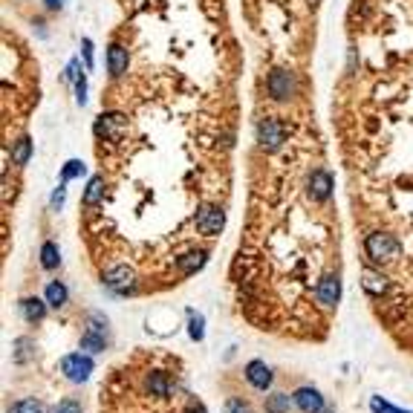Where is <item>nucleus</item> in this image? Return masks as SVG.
Wrapping results in <instances>:
<instances>
[{"label":"nucleus","instance_id":"obj_3","mask_svg":"<svg viewBox=\"0 0 413 413\" xmlns=\"http://www.w3.org/2000/svg\"><path fill=\"white\" fill-rule=\"evenodd\" d=\"M61 373L69 379V381H87L90 373H93V358L90 356H81V353H72V356H64L61 358Z\"/></svg>","mask_w":413,"mask_h":413},{"label":"nucleus","instance_id":"obj_26","mask_svg":"<svg viewBox=\"0 0 413 413\" xmlns=\"http://www.w3.org/2000/svg\"><path fill=\"white\" fill-rule=\"evenodd\" d=\"M9 413H43V405L38 399H20L9 407Z\"/></svg>","mask_w":413,"mask_h":413},{"label":"nucleus","instance_id":"obj_33","mask_svg":"<svg viewBox=\"0 0 413 413\" xmlns=\"http://www.w3.org/2000/svg\"><path fill=\"white\" fill-rule=\"evenodd\" d=\"M81 46H84V58H87V69L93 67V41L90 38H84L81 41Z\"/></svg>","mask_w":413,"mask_h":413},{"label":"nucleus","instance_id":"obj_7","mask_svg":"<svg viewBox=\"0 0 413 413\" xmlns=\"http://www.w3.org/2000/svg\"><path fill=\"white\" fill-rule=\"evenodd\" d=\"M266 90H269V95L275 102H286L289 95L295 93V76L286 69H275L269 76V81H266Z\"/></svg>","mask_w":413,"mask_h":413},{"label":"nucleus","instance_id":"obj_29","mask_svg":"<svg viewBox=\"0 0 413 413\" xmlns=\"http://www.w3.org/2000/svg\"><path fill=\"white\" fill-rule=\"evenodd\" d=\"M226 413H252V407L243 399H229L226 402Z\"/></svg>","mask_w":413,"mask_h":413},{"label":"nucleus","instance_id":"obj_1","mask_svg":"<svg viewBox=\"0 0 413 413\" xmlns=\"http://www.w3.org/2000/svg\"><path fill=\"white\" fill-rule=\"evenodd\" d=\"M364 252H367V257L379 266L384 263H393L399 255H402V246L399 240L393 234H384V231H373L367 240H364Z\"/></svg>","mask_w":413,"mask_h":413},{"label":"nucleus","instance_id":"obj_10","mask_svg":"<svg viewBox=\"0 0 413 413\" xmlns=\"http://www.w3.org/2000/svg\"><path fill=\"white\" fill-rule=\"evenodd\" d=\"M246 379L252 387H257V391H266V387L272 384V370L266 367L263 361H249L246 364Z\"/></svg>","mask_w":413,"mask_h":413},{"label":"nucleus","instance_id":"obj_5","mask_svg":"<svg viewBox=\"0 0 413 413\" xmlns=\"http://www.w3.org/2000/svg\"><path fill=\"white\" fill-rule=\"evenodd\" d=\"M283 139H286L283 121H278V119H263L260 125H257V142H260V148H263V151H275V148H280Z\"/></svg>","mask_w":413,"mask_h":413},{"label":"nucleus","instance_id":"obj_13","mask_svg":"<svg viewBox=\"0 0 413 413\" xmlns=\"http://www.w3.org/2000/svg\"><path fill=\"white\" fill-rule=\"evenodd\" d=\"M67 79L76 81V99H79V104H87V79H84V72H81L79 61H72V64L67 67Z\"/></svg>","mask_w":413,"mask_h":413},{"label":"nucleus","instance_id":"obj_9","mask_svg":"<svg viewBox=\"0 0 413 413\" xmlns=\"http://www.w3.org/2000/svg\"><path fill=\"white\" fill-rule=\"evenodd\" d=\"M292 399L304 413H324V396L315 387H298Z\"/></svg>","mask_w":413,"mask_h":413},{"label":"nucleus","instance_id":"obj_27","mask_svg":"<svg viewBox=\"0 0 413 413\" xmlns=\"http://www.w3.org/2000/svg\"><path fill=\"white\" fill-rule=\"evenodd\" d=\"M370 410H373V413H410V410H402V407H393L391 402H381L379 396H373V399H370Z\"/></svg>","mask_w":413,"mask_h":413},{"label":"nucleus","instance_id":"obj_18","mask_svg":"<svg viewBox=\"0 0 413 413\" xmlns=\"http://www.w3.org/2000/svg\"><path fill=\"white\" fill-rule=\"evenodd\" d=\"M46 304L55 306V309H61V306L67 304V286L58 283V280H53L50 286H46Z\"/></svg>","mask_w":413,"mask_h":413},{"label":"nucleus","instance_id":"obj_28","mask_svg":"<svg viewBox=\"0 0 413 413\" xmlns=\"http://www.w3.org/2000/svg\"><path fill=\"white\" fill-rule=\"evenodd\" d=\"M81 174H84V162H79V159H69V162L64 165V174H61V177H64V182H67V180H72V177H81Z\"/></svg>","mask_w":413,"mask_h":413},{"label":"nucleus","instance_id":"obj_20","mask_svg":"<svg viewBox=\"0 0 413 413\" xmlns=\"http://www.w3.org/2000/svg\"><path fill=\"white\" fill-rule=\"evenodd\" d=\"M148 391L154 396H168V393H171V381H168L165 373H151L148 376Z\"/></svg>","mask_w":413,"mask_h":413},{"label":"nucleus","instance_id":"obj_4","mask_svg":"<svg viewBox=\"0 0 413 413\" xmlns=\"http://www.w3.org/2000/svg\"><path fill=\"white\" fill-rule=\"evenodd\" d=\"M95 136L99 139H107V142H116L121 139V133L128 130V119L121 113H102L99 119H95Z\"/></svg>","mask_w":413,"mask_h":413},{"label":"nucleus","instance_id":"obj_25","mask_svg":"<svg viewBox=\"0 0 413 413\" xmlns=\"http://www.w3.org/2000/svg\"><path fill=\"white\" fill-rule=\"evenodd\" d=\"M29 156H32V142H29V139H20V142L15 144V151H12L15 165H27Z\"/></svg>","mask_w":413,"mask_h":413},{"label":"nucleus","instance_id":"obj_16","mask_svg":"<svg viewBox=\"0 0 413 413\" xmlns=\"http://www.w3.org/2000/svg\"><path fill=\"white\" fill-rule=\"evenodd\" d=\"M203 263H205V252H188L185 257H180V272L194 275L197 269H203Z\"/></svg>","mask_w":413,"mask_h":413},{"label":"nucleus","instance_id":"obj_24","mask_svg":"<svg viewBox=\"0 0 413 413\" xmlns=\"http://www.w3.org/2000/svg\"><path fill=\"white\" fill-rule=\"evenodd\" d=\"M266 413H289V396L272 393L269 399H266Z\"/></svg>","mask_w":413,"mask_h":413},{"label":"nucleus","instance_id":"obj_6","mask_svg":"<svg viewBox=\"0 0 413 413\" xmlns=\"http://www.w3.org/2000/svg\"><path fill=\"white\" fill-rule=\"evenodd\" d=\"M223 226H226V214H223L220 205H200V211H197V229L205 237L220 234Z\"/></svg>","mask_w":413,"mask_h":413},{"label":"nucleus","instance_id":"obj_30","mask_svg":"<svg viewBox=\"0 0 413 413\" xmlns=\"http://www.w3.org/2000/svg\"><path fill=\"white\" fill-rule=\"evenodd\" d=\"M55 413H81V405H79L76 399H64V402L55 407Z\"/></svg>","mask_w":413,"mask_h":413},{"label":"nucleus","instance_id":"obj_23","mask_svg":"<svg viewBox=\"0 0 413 413\" xmlns=\"http://www.w3.org/2000/svg\"><path fill=\"white\" fill-rule=\"evenodd\" d=\"M32 347H35L32 338H18V341H15V361L18 364H27L32 358Z\"/></svg>","mask_w":413,"mask_h":413},{"label":"nucleus","instance_id":"obj_17","mask_svg":"<svg viewBox=\"0 0 413 413\" xmlns=\"http://www.w3.org/2000/svg\"><path fill=\"white\" fill-rule=\"evenodd\" d=\"M188 335H191V341H203V335H205V318L194 309H188Z\"/></svg>","mask_w":413,"mask_h":413},{"label":"nucleus","instance_id":"obj_2","mask_svg":"<svg viewBox=\"0 0 413 413\" xmlns=\"http://www.w3.org/2000/svg\"><path fill=\"white\" fill-rule=\"evenodd\" d=\"M104 286L110 289V292H116V295H128V292H133L136 289V275H133V269L130 266H113L110 272H104Z\"/></svg>","mask_w":413,"mask_h":413},{"label":"nucleus","instance_id":"obj_34","mask_svg":"<svg viewBox=\"0 0 413 413\" xmlns=\"http://www.w3.org/2000/svg\"><path fill=\"white\" fill-rule=\"evenodd\" d=\"M46 9H61V0H46Z\"/></svg>","mask_w":413,"mask_h":413},{"label":"nucleus","instance_id":"obj_21","mask_svg":"<svg viewBox=\"0 0 413 413\" xmlns=\"http://www.w3.org/2000/svg\"><path fill=\"white\" fill-rule=\"evenodd\" d=\"M58 263H61L58 246H55V243H43V246H41V266H43V269H55Z\"/></svg>","mask_w":413,"mask_h":413},{"label":"nucleus","instance_id":"obj_11","mask_svg":"<svg viewBox=\"0 0 413 413\" xmlns=\"http://www.w3.org/2000/svg\"><path fill=\"white\" fill-rule=\"evenodd\" d=\"M128 50L125 46H119V43H110V50H107V69H110V76L119 79V76H125L128 72Z\"/></svg>","mask_w":413,"mask_h":413},{"label":"nucleus","instance_id":"obj_15","mask_svg":"<svg viewBox=\"0 0 413 413\" xmlns=\"http://www.w3.org/2000/svg\"><path fill=\"white\" fill-rule=\"evenodd\" d=\"M81 350H87V353H102V350H104L102 327H90V330L81 335Z\"/></svg>","mask_w":413,"mask_h":413},{"label":"nucleus","instance_id":"obj_19","mask_svg":"<svg viewBox=\"0 0 413 413\" xmlns=\"http://www.w3.org/2000/svg\"><path fill=\"white\" fill-rule=\"evenodd\" d=\"M102 197H104V180L102 177H93L90 185H87V191H84V205H95Z\"/></svg>","mask_w":413,"mask_h":413},{"label":"nucleus","instance_id":"obj_14","mask_svg":"<svg viewBox=\"0 0 413 413\" xmlns=\"http://www.w3.org/2000/svg\"><path fill=\"white\" fill-rule=\"evenodd\" d=\"M20 312H23V318L27 321H43V315H46V304L38 301V298H23L20 301Z\"/></svg>","mask_w":413,"mask_h":413},{"label":"nucleus","instance_id":"obj_8","mask_svg":"<svg viewBox=\"0 0 413 413\" xmlns=\"http://www.w3.org/2000/svg\"><path fill=\"white\" fill-rule=\"evenodd\" d=\"M315 298H318L321 306H335L338 298H341V280H338V275H324L318 280V289H315Z\"/></svg>","mask_w":413,"mask_h":413},{"label":"nucleus","instance_id":"obj_12","mask_svg":"<svg viewBox=\"0 0 413 413\" xmlns=\"http://www.w3.org/2000/svg\"><path fill=\"white\" fill-rule=\"evenodd\" d=\"M309 194L315 200H330L332 194V177L327 171H312L309 177Z\"/></svg>","mask_w":413,"mask_h":413},{"label":"nucleus","instance_id":"obj_35","mask_svg":"<svg viewBox=\"0 0 413 413\" xmlns=\"http://www.w3.org/2000/svg\"><path fill=\"white\" fill-rule=\"evenodd\" d=\"M324 413H332V410H324Z\"/></svg>","mask_w":413,"mask_h":413},{"label":"nucleus","instance_id":"obj_32","mask_svg":"<svg viewBox=\"0 0 413 413\" xmlns=\"http://www.w3.org/2000/svg\"><path fill=\"white\" fill-rule=\"evenodd\" d=\"M182 413H205V407H203V402H197V399H188V405H185Z\"/></svg>","mask_w":413,"mask_h":413},{"label":"nucleus","instance_id":"obj_22","mask_svg":"<svg viewBox=\"0 0 413 413\" xmlns=\"http://www.w3.org/2000/svg\"><path fill=\"white\" fill-rule=\"evenodd\" d=\"M364 289H367L370 295H381L384 289H387V283H384V278L376 275L373 269H364Z\"/></svg>","mask_w":413,"mask_h":413},{"label":"nucleus","instance_id":"obj_31","mask_svg":"<svg viewBox=\"0 0 413 413\" xmlns=\"http://www.w3.org/2000/svg\"><path fill=\"white\" fill-rule=\"evenodd\" d=\"M64 197H67V188H64V185H58V191L53 194V208H55V211L64 205Z\"/></svg>","mask_w":413,"mask_h":413}]
</instances>
